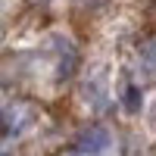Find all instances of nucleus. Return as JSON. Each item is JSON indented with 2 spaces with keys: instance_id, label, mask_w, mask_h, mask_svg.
<instances>
[{
  "instance_id": "1",
  "label": "nucleus",
  "mask_w": 156,
  "mask_h": 156,
  "mask_svg": "<svg viewBox=\"0 0 156 156\" xmlns=\"http://www.w3.org/2000/svg\"><path fill=\"white\" fill-rule=\"evenodd\" d=\"M75 147L81 150V153H90V156H100L103 150L109 147V134L103 131L100 125H94V128H87V131H84L81 137L75 140Z\"/></svg>"
},
{
  "instance_id": "2",
  "label": "nucleus",
  "mask_w": 156,
  "mask_h": 156,
  "mask_svg": "<svg viewBox=\"0 0 156 156\" xmlns=\"http://www.w3.org/2000/svg\"><path fill=\"white\" fill-rule=\"evenodd\" d=\"M144 56L147 59H156V41H147L144 44Z\"/></svg>"
}]
</instances>
